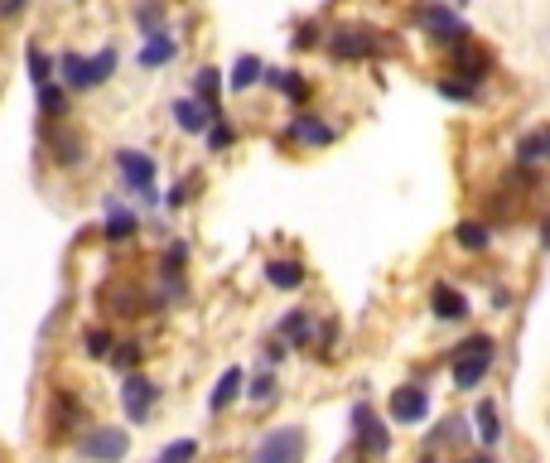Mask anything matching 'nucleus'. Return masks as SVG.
I'll return each mask as SVG.
<instances>
[{
    "mask_svg": "<svg viewBox=\"0 0 550 463\" xmlns=\"http://www.w3.org/2000/svg\"><path fill=\"white\" fill-rule=\"evenodd\" d=\"M116 63H121V54H116L111 44L97 49V54H63L58 58V82H63L68 92H97L102 82H111Z\"/></svg>",
    "mask_w": 550,
    "mask_h": 463,
    "instance_id": "f257e3e1",
    "label": "nucleus"
},
{
    "mask_svg": "<svg viewBox=\"0 0 550 463\" xmlns=\"http://www.w3.org/2000/svg\"><path fill=\"white\" fill-rule=\"evenodd\" d=\"M324 49L338 63H362V58L391 54L396 44H391V34H382V29H372V25H338L333 34H324Z\"/></svg>",
    "mask_w": 550,
    "mask_h": 463,
    "instance_id": "f03ea898",
    "label": "nucleus"
},
{
    "mask_svg": "<svg viewBox=\"0 0 550 463\" xmlns=\"http://www.w3.org/2000/svg\"><path fill=\"white\" fill-rule=\"evenodd\" d=\"M411 20L425 29V34H430V44H440V49H454L459 39L473 34V29L464 25V15H459V5H449V0H415Z\"/></svg>",
    "mask_w": 550,
    "mask_h": 463,
    "instance_id": "7ed1b4c3",
    "label": "nucleus"
},
{
    "mask_svg": "<svg viewBox=\"0 0 550 463\" xmlns=\"http://www.w3.org/2000/svg\"><path fill=\"white\" fill-rule=\"evenodd\" d=\"M131 449V435L121 425H92L87 435H78V454L87 463H121Z\"/></svg>",
    "mask_w": 550,
    "mask_h": 463,
    "instance_id": "20e7f679",
    "label": "nucleus"
},
{
    "mask_svg": "<svg viewBox=\"0 0 550 463\" xmlns=\"http://www.w3.org/2000/svg\"><path fill=\"white\" fill-rule=\"evenodd\" d=\"M251 463H304V430L300 425H280L271 435H261Z\"/></svg>",
    "mask_w": 550,
    "mask_h": 463,
    "instance_id": "39448f33",
    "label": "nucleus"
},
{
    "mask_svg": "<svg viewBox=\"0 0 550 463\" xmlns=\"http://www.w3.org/2000/svg\"><path fill=\"white\" fill-rule=\"evenodd\" d=\"M348 420H353V439H358V454H362V459H382L386 449H391V430H386L382 420H377V410L367 406V401H358Z\"/></svg>",
    "mask_w": 550,
    "mask_h": 463,
    "instance_id": "423d86ee",
    "label": "nucleus"
},
{
    "mask_svg": "<svg viewBox=\"0 0 550 463\" xmlns=\"http://www.w3.org/2000/svg\"><path fill=\"white\" fill-rule=\"evenodd\" d=\"M116 174H121L145 203H160V193H155V160H150L145 150H116Z\"/></svg>",
    "mask_w": 550,
    "mask_h": 463,
    "instance_id": "0eeeda50",
    "label": "nucleus"
},
{
    "mask_svg": "<svg viewBox=\"0 0 550 463\" xmlns=\"http://www.w3.org/2000/svg\"><path fill=\"white\" fill-rule=\"evenodd\" d=\"M160 401V386L150 382V377H140V372H121V406H126V420L140 425L150 410Z\"/></svg>",
    "mask_w": 550,
    "mask_h": 463,
    "instance_id": "6e6552de",
    "label": "nucleus"
},
{
    "mask_svg": "<svg viewBox=\"0 0 550 463\" xmlns=\"http://www.w3.org/2000/svg\"><path fill=\"white\" fill-rule=\"evenodd\" d=\"M44 145H49V155H54V164H63V169H73V164L87 160V140L78 136V131H68V126H44Z\"/></svg>",
    "mask_w": 550,
    "mask_h": 463,
    "instance_id": "1a4fd4ad",
    "label": "nucleus"
},
{
    "mask_svg": "<svg viewBox=\"0 0 550 463\" xmlns=\"http://www.w3.org/2000/svg\"><path fill=\"white\" fill-rule=\"evenodd\" d=\"M425 415H430V391H425V386H396V391H391V420H396V425H420V420H425Z\"/></svg>",
    "mask_w": 550,
    "mask_h": 463,
    "instance_id": "9d476101",
    "label": "nucleus"
},
{
    "mask_svg": "<svg viewBox=\"0 0 550 463\" xmlns=\"http://www.w3.org/2000/svg\"><path fill=\"white\" fill-rule=\"evenodd\" d=\"M449 54H454V68H459V78H468L473 87H478V82L493 73V54H488V49H478V39H473V34H468V39H459Z\"/></svg>",
    "mask_w": 550,
    "mask_h": 463,
    "instance_id": "9b49d317",
    "label": "nucleus"
},
{
    "mask_svg": "<svg viewBox=\"0 0 550 463\" xmlns=\"http://www.w3.org/2000/svg\"><path fill=\"white\" fill-rule=\"evenodd\" d=\"M430 309H435V319H444V324H459V319H468V295L454 290L449 280H435L430 285Z\"/></svg>",
    "mask_w": 550,
    "mask_h": 463,
    "instance_id": "f8f14e48",
    "label": "nucleus"
},
{
    "mask_svg": "<svg viewBox=\"0 0 550 463\" xmlns=\"http://www.w3.org/2000/svg\"><path fill=\"white\" fill-rule=\"evenodd\" d=\"M285 136H290V140H304V145H333V140H338V131H333L324 116H314V111H300V116H290Z\"/></svg>",
    "mask_w": 550,
    "mask_h": 463,
    "instance_id": "ddd939ff",
    "label": "nucleus"
},
{
    "mask_svg": "<svg viewBox=\"0 0 550 463\" xmlns=\"http://www.w3.org/2000/svg\"><path fill=\"white\" fill-rule=\"evenodd\" d=\"M261 82H266L271 92H280L290 107H304V102H309V78L295 73V68H266V78Z\"/></svg>",
    "mask_w": 550,
    "mask_h": 463,
    "instance_id": "4468645a",
    "label": "nucleus"
},
{
    "mask_svg": "<svg viewBox=\"0 0 550 463\" xmlns=\"http://www.w3.org/2000/svg\"><path fill=\"white\" fill-rule=\"evenodd\" d=\"M179 58V39L174 34H165V29H155V34H145V44H140V68H169Z\"/></svg>",
    "mask_w": 550,
    "mask_h": 463,
    "instance_id": "2eb2a0df",
    "label": "nucleus"
},
{
    "mask_svg": "<svg viewBox=\"0 0 550 463\" xmlns=\"http://www.w3.org/2000/svg\"><path fill=\"white\" fill-rule=\"evenodd\" d=\"M213 116H218V111L203 107L198 97H179V102H174V126H179L184 136H203V131L213 126Z\"/></svg>",
    "mask_w": 550,
    "mask_h": 463,
    "instance_id": "dca6fc26",
    "label": "nucleus"
},
{
    "mask_svg": "<svg viewBox=\"0 0 550 463\" xmlns=\"http://www.w3.org/2000/svg\"><path fill=\"white\" fill-rule=\"evenodd\" d=\"M497 353H454V386L468 391V386H483V377L493 372Z\"/></svg>",
    "mask_w": 550,
    "mask_h": 463,
    "instance_id": "f3484780",
    "label": "nucleus"
},
{
    "mask_svg": "<svg viewBox=\"0 0 550 463\" xmlns=\"http://www.w3.org/2000/svg\"><path fill=\"white\" fill-rule=\"evenodd\" d=\"M242 391H247V372H242V367H227V372L218 377V386H213V396H208V410H213V415H222V410L232 406Z\"/></svg>",
    "mask_w": 550,
    "mask_h": 463,
    "instance_id": "a211bd4d",
    "label": "nucleus"
},
{
    "mask_svg": "<svg viewBox=\"0 0 550 463\" xmlns=\"http://www.w3.org/2000/svg\"><path fill=\"white\" fill-rule=\"evenodd\" d=\"M136 213H131V208H121V203H116V198H107V227H102V237H107V242H131V237H136Z\"/></svg>",
    "mask_w": 550,
    "mask_h": 463,
    "instance_id": "6ab92c4d",
    "label": "nucleus"
},
{
    "mask_svg": "<svg viewBox=\"0 0 550 463\" xmlns=\"http://www.w3.org/2000/svg\"><path fill=\"white\" fill-rule=\"evenodd\" d=\"M261 78H266V63H261L256 54H237L232 73H227V87H232V92H251Z\"/></svg>",
    "mask_w": 550,
    "mask_h": 463,
    "instance_id": "aec40b11",
    "label": "nucleus"
},
{
    "mask_svg": "<svg viewBox=\"0 0 550 463\" xmlns=\"http://www.w3.org/2000/svg\"><path fill=\"white\" fill-rule=\"evenodd\" d=\"M517 160L522 164H546L550 160V126H531V131L517 140Z\"/></svg>",
    "mask_w": 550,
    "mask_h": 463,
    "instance_id": "412c9836",
    "label": "nucleus"
},
{
    "mask_svg": "<svg viewBox=\"0 0 550 463\" xmlns=\"http://www.w3.org/2000/svg\"><path fill=\"white\" fill-rule=\"evenodd\" d=\"M473 430H478V439H483L488 449L502 444V415H497V401H478V410H473Z\"/></svg>",
    "mask_w": 550,
    "mask_h": 463,
    "instance_id": "4be33fe9",
    "label": "nucleus"
},
{
    "mask_svg": "<svg viewBox=\"0 0 550 463\" xmlns=\"http://www.w3.org/2000/svg\"><path fill=\"white\" fill-rule=\"evenodd\" d=\"M222 87H227V78H222L218 68H198V73H193V92H189V97H198L203 107H213V111H218Z\"/></svg>",
    "mask_w": 550,
    "mask_h": 463,
    "instance_id": "5701e85b",
    "label": "nucleus"
},
{
    "mask_svg": "<svg viewBox=\"0 0 550 463\" xmlns=\"http://www.w3.org/2000/svg\"><path fill=\"white\" fill-rule=\"evenodd\" d=\"M34 97H39V116H49V121H58V116H68V87L63 82H44V87H34Z\"/></svg>",
    "mask_w": 550,
    "mask_h": 463,
    "instance_id": "b1692460",
    "label": "nucleus"
},
{
    "mask_svg": "<svg viewBox=\"0 0 550 463\" xmlns=\"http://www.w3.org/2000/svg\"><path fill=\"white\" fill-rule=\"evenodd\" d=\"M266 280H271L275 290H300V285H304V266H300V261H290V256L266 261Z\"/></svg>",
    "mask_w": 550,
    "mask_h": 463,
    "instance_id": "393cba45",
    "label": "nucleus"
},
{
    "mask_svg": "<svg viewBox=\"0 0 550 463\" xmlns=\"http://www.w3.org/2000/svg\"><path fill=\"white\" fill-rule=\"evenodd\" d=\"M25 68H29V82H34V87H44V82H54V78H58V63H54L49 54H44V49H39L34 39L25 44Z\"/></svg>",
    "mask_w": 550,
    "mask_h": 463,
    "instance_id": "a878e982",
    "label": "nucleus"
},
{
    "mask_svg": "<svg viewBox=\"0 0 550 463\" xmlns=\"http://www.w3.org/2000/svg\"><path fill=\"white\" fill-rule=\"evenodd\" d=\"M275 333H280L285 343H309V338H314V314H309V309H290Z\"/></svg>",
    "mask_w": 550,
    "mask_h": 463,
    "instance_id": "bb28decb",
    "label": "nucleus"
},
{
    "mask_svg": "<svg viewBox=\"0 0 550 463\" xmlns=\"http://www.w3.org/2000/svg\"><path fill=\"white\" fill-rule=\"evenodd\" d=\"M73 425H83V406L68 391H54V435H68Z\"/></svg>",
    "mask_w": 550,
    "mask_h": 463,
    "instance_id": "cd10ccee",
    "label": "nucleus"
},
{
    "mask_svg": "<svg viewBox=\"0 0 550 463\" xmlns=\"http://www.w3.org/2000/svg\"><path fill=\"white\" fill-rule=\"evenodd\" d=\"M454 242L464 246V251H488V242H493V232H488V222H459L454 227Z\"/></svg>",
    "mask_w": 550,
    "mask_h": 463,
    "instance_id": "c85d7f7f",
    "label": "nucleus"
},
{
    "mask_svg": "<svg viewBox=\"0 0 550 463\" xmlns=\"http://www.w3.org/2000/svg\"><path fill=\"white\" fill-rule=\"evenodd\" d=\"M435 87H440V97H444V102H459V107H473V102H478V87H473V82H459V73L440 78Z\"/></svg>",
    "mask_w": 550,
    "mask_h": 463,
    "instance_id": "c756f323",
    "label": "nucleus"
},
{
    "mask_svg": "<svg viewBox=\"0 0 550 463\" xmlns=\"http://www.w3.org/2000/svg\"><path fill=\"white\" fill-rule=\"evenodd\" d=\"M136 25L140 34H155V29H165V0H136Z\"/></svg>",
    "mask_w": 550,
    "mask_h": 463,
    "instance_id": "7c9ffc66",
    "label": "nucleus"
},
{
    "mask_svg": "<svg viewBox=\"0 0 550 463\" xmlns=\"http://www.w3.org/2000/svg\"><path fill=\"white\" fill-rule=\"evenodd\" d=\"M290 49H295V54H309V49H324V29L314 25V20H304V25H295V39H290Z\"/></svg>",
    "mask_w": 550,
    "mask_h": 463,
    "instance_id": "2f4dec72",
    "label": "nucleus"
},
{
    "mask_svg": "<svg viewBox=\"0 0 550 463\" xmlns=\"http://www.w3.org/2000/svg\"><path fill=\"white\" fill-rule=\"evenodd\" d=\"M140 362H145V348H140V343H116V348H111V367H116V372H136Z\"/></svg>",
    "mask_w": 550,
    "mask_h": 463,
    "instance_id": "473e14b6",
    "label": "nucleus"
},
{
    "mask_svg": "<svg viewBox=\"0 0 550 463\" xmlns=\"http://www.w3.org/2000/svg\"><path fill=\"white\" fill-rule=\"evenodd\" d=\"M83 348H87V357H97V362H107V357H111V348H116V338H111L107 328H87V333H83Z\"/></svg>",
    "mask_w": 550,
    "mask_h": 463,
    "instance_id": "72a5a7b5",
    "label": "nucleus"
},
{
    "mask_svg": "<svg viewBox=\"0 0 550 463\" xmlns=\"http://www.w3.org/2000/svg\"><path fill=\"white\" fill-rule=\"evenodd\" d=\"M275 396H280V386H275L271 372H261V377L247 386V401H251V406H271Z\"/></svg>",
    "mask_w": 550,
    "mask_h": 463,
    "instance_id": "f704fd0d",
    "label": "nucleus"
},
{
    "mask_svg": "<svg viewBox=\"0 0 550 463\" xmlns=\"http://www.w3.org/2000/svg\"><path fill=\"white\" fill-rule=\"evenodd\" d=\"M203 136H208V150H227V145L237 140V131L227 126V116H222V111H218V116H213V126H208Z\"/></svg>",
    "mask_w": 550,
    "mask_h": 463,
    "instance_id": "c9c22d12",
    "label": "nucleus"
},
{
    "mask_svg": "<svg viewBox=\"0 0 550 463\" xmlns=\"http://www.w3.org/2000/svg\"><path fill=\"white\" fill-rule=\"evenodd\" d=\"M193 459H198V439H174L155 463H193Z\"/></svg>",
    "mask_w": 550,
    "mask_h": 463,
    "instance_id": "e433bc0d",
    "label": "nucleus"
},
{
    "mask_svg": "<svg viewBox=\"0 0 550 463\" xmlns=\"http://www.w3.org/2000/svg\"><path fill=\"white\" fill-rule=\"evenodd\" d=\"M454 353H497V343L488 338V333H473V338H464Z\"/></svg>",
    "mask_w": 550,
    "mask_h": 463,
    "instance_id": "4c0bfd02",
    "label": "nucleus"
},
{
    "mask_svg": "<svg viewBox=\"0 0 550 463\" xmlns=\"http://www.w3.org/2000/svg\"><path fill=\"white\" fill-rule=\"evenodd\" d=\"M189 198H193V179H179V184L169 189V198H165V203H169V208H184Z\"/></svg>",
    "mask_w": 550,
    "mask_h": 463,
    "instance_id": "58836bf2",
    "label": "nucleus"
},
{
    "mask_svg": "<svg viewBox=\"0 0 550 463\" xmlns=\"http://www.w3.org/2000/svg\"><path fill=\"white\" fill-rule=\"evenodd\" d=\"M290 353V343H285V338H280V333H275L271 343H266V362H280V357Z\"/></svg>",
    "mask_w": 550,
    "mask_h": 463,
    "instance_id": "ea45409f",
    "label": "nucleus"
},
{
    "mask_svg": "<svg viewBox=\"0 0 550 463\" xmlns=\"http://www.w3.org/2000/svg\"><path fill=\"white\" fill-rule=\"evenodd\" d=\"M25 5H29V0H0V20H15Z\"/></svg>",
    "mask_w": 550,
    "mask_h": 463,
    "instance_id": "a19ab883",
    "label": "nucleus"
},
{
    "mask_svg": "<svg viewBox=\"0 0 550 463\" xmlns=\"http://www.w3.org/2000/svg\"><path fill=\"white\" fill-rule=\"evenodd\" d=\"M464 463H497V459H493V454H468Z\"/></svg>",
    "mask_w": 550,
    "mask_h": 463,
    "instance_id": "79ce46f5",
    "label": "nucleus"
},
{
    "mask_svg": "<svg viewBox=\"0 0 550 463\" xmlns=\"http://www.w3.org/2000/svg\"><path fill=\"white\" fill-rule=\"evenodd\" d=\"M541 246H546V251H550V218L541 222Z\"/></svg>",
    "mask_w": 550,
    "mask_h": 463,
    "instance_id": "37998d69",
    "label": "nucleus"
},
{
    "mask_svg": "<svg viewBox=\"0 0 550 463\" xmlns=\"http://www.w3.org/2000/svg\"><path fill=\"white\" fill-rule=\"evenodd\" d=\"M449 5H459V10H464V5H468V0H449Z\"/></svg>",
    "mask_w": 550,
    "mask_h": 463,
    "instance_id": "c03bdc74",
    "label": "nucleus"
},
{
    "mask_svg": "<svg viewBox=\"0 0 550 463\" xmlns=\"http://www.w3.org/2000/svg\"><path fill=\"white\" fill-rule=\"evenodd\" d=\"M425 463H435V459H425Z\"/></svg>",
    "mask_w": 550,
    "mask_h": 463,
    "instance_id": "a18cd8bd",
    "label": "nucleus"
}]
</instances>
